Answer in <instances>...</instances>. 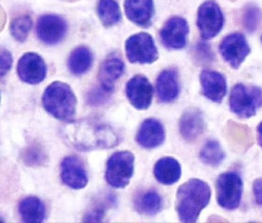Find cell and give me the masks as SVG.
<instances>
[{
  "label": "cell",
  "mask_w": 262,
  "mask_h": 223,
  "mask_svg": "<svg viewBox=\"0 0 262 223\" xmlns=\"http://www.w3.org/2000/svg\"><path fill=\"white\" fill-rule=\"evenodd\" d=\"M69 141L82 151L113 148L119 143V137L111 126L102 122L84 120L71 126Z\"/></svg>",
  "instance_id": "obj_1"
},
{
  "label": "cell",
  "mask_w": 262,
  "mask_h": 223,
  "mask_svg": "<svg viewBox=\"0 0 262 223\" xmlns=\"http://www.w3.org/2000/svg\"><path fill=\"white\" fill-rule=\"evenodd\" d=\"M211 188L206 182L192 179L178 188L176 201V210L182 222L198 221L201 212L211 200Z\"/></svg>",
  "instance_id": "obj_2"
},
{
  "label": "cell",
  "mask_w": 262,
  "mask_h": 223,
  "mask_svg": "<svg viewBox=\"0 0 262 223\" xmlns=\"http://www.w3.org/2000/svg\"><path fill=\"white\" fill-rule=\"evenodd\" d=\"M42 106L49 114L62 121L74 119L77 108V98L67 83L53 82L42 95Z\"/></svg>",
  "instance_id": "obj_3"
},
{
  "label": "cell",
  "mask_w": 262,
  "mask_h": 223,
  "mask_svg": "<svg viewBox=\"0 0 262 223\" xmlns=\"http://www.w3.org/2000/svg\"><path fill=\"white\" fill-rule=\"evenodd\" d=\"M230 109L240 118L248 119L262 107V89L259 86L235 85L230 95Z\"/></svg>",
  "instance_id": "obj_4"
},
{
  "label": "cell",
  "mask_w": 262,
  "mask_h": 223,
  "mask_svg": "<svg viewBox=\"0 0 262 223\" xmlns=\"http://www.w3.org/2000/svg\"><path fill=\"white\" fill-rule=\"evenodd\" d=\"M135 157L130 151H119L109 158L106 166L105 179L114 188L128 185L134 172Z\"/></svg>",
  "instance_id": "obj_5"
},
{
  "label": "cell",
  "mask_w": 262,
  "mask_h": 223,
  "mask_svg": "<svg viewBox=\"0 0 262 223\" xmlns=\"http://www.w3.org/2000/svg\"><path fill=\"white\" fill-rule=\"evenodd\" d=\"M243 182L237 172H224L216 180L218 204L227 210H235L240 206Z\"/></svg>",
  "instance_id": "obj_6"
},
{
  "label": "cell",
  "mask_w": 262,
  "mask_h": 223,
  "mask_svg": "<svg viewBox=\"0 0 262 223\" xmlns=\"http://www.w3.org/2000/svg\"><path fill=\"white\" fill-rule=\"evenodd\" d=\"M125 49L131 63L151 64L158 58V51L154 38L147 33H137L126 41Z\"/></svg>",
  "instance_id": "obj_7"
},
{
  "label": "cell",
  "mask_w": 262,
  "mask_h": 223,
  "mask_svg": "<svg viewBox=\"0 0 262 223\" xmlns=\"http://www.w3.org/2000/svg\"><path fill=\"white\" fill-rule=\"evenodd\" d=\"M196 25L202 39H211L217 36L224 25V15L220 6L214 1L203 3L198 9Z\"/></svg>",
  "instance_id": "obj_8"
},
{
  "label": "cell",
  "mask_w": 262,
  "mask_h": 223,
  "mask_svg": "<svg viewBox=\"0 0 262 223\" xmlns=\"http://www.w3.org/2000/svg\"><path fill=\"white\" fill-rule=\"evenodd\" d=\"M36 30L41 42L54 46L62 42L67 34V22L60 16L45 14L38 18Z\"/></svg>",
  "instance_id": "obj_9"
},
{
  "label": "cell",
  "mask_w": 262,
  "mask_h": 223,
  "mask_svg": "<svg viewBox=\"0 0 262 223\" xmlns=\"http://www.w3.org/2000/svg\"><path fill=\"white\" fill-rule=\"evenodd\" d=\"M222 57L234 69L240 67L251 53L247 39L242 33H231L222 40L220 45Z\"/></svg>",
  "instance_id": "obj_10"
},
{
  "label": "cell",
  "mask_w": 262,
  "mask_h": 223,
  "mask_svg": "<svg viewBox=\"0 0 262 223\" xmlns=\"http://www.w3.org/2000/svg\"><path fill=\"white\" fill-rule=\"evenodd\" d=\"M189 26L187 20L172 17L167 20L160 32L162 44L171 50L184 48L187 43Z\"/></svg>",
  "instance_id": "obj_11"
},
{
  "label": "cell",
  "mask_w": 262,
  "mask_h": 223,
  "mask_svg": "<svg viewBox=\"0 0 262 223\" xmlns=\"http://www.w3.org/2000/svg\"><path fill=\"white\" fill-rule=\"evenodd\" d=\"M17 71L21 81L28 84L37 85L46 78L47 66L41 56L28 53L18 61Z\"/></svg>",
  "instance_id": "obj_12"
},
{
  "label": "cell",
  "mask_w": 262,
  "mask_h": 223,
  "mask_svg": "<svg viewBox=\"0 0 262 223\" xmlns=\"http://www.w3.org/2000/svg\"><path fill=\"white\" fill-rule=\"evenodd\" d=\"M126 94L134 108L143 111L147 110L151 106L154 88L145 76L137 75L127 82Z\"/></svg>",
  "instance_id": "obj_13"
},
{
  "label": "cell",
  "mask_w": 262,
  "mask_h": 223,
  "mask_svg": "<svg viewBox=\"0 0 262 223\" xmlns=\"http://www.w3.org/2000/svg\"><path fill=\"white\" fill-rule=\"evenodd\" d=\"M61 178L65 185L76 190L84 188L89 182L84 164L79 158L74 155H69L62 159Z\"/></svg>",
  "instance_id": "obj_14"
},
{
  "label": "cell",
  "mask_w": 262,
  "mask_h": 223,
  "mask_svg": "<svg viewBox=\"0 0 262 223\" xmlns=\"http://www.w3.org/2000/svg\"><path fill=\"white\" fill-rule=\"evenodd\" d=\"M125 64L118 53H111L103 61L99 69L98 81L100 86L108 92L113 93L115 83L123 75Z\"/></svg>",
  "instance_id": "obj_15"
},
{
  "label": "cell",
  "mask_w": 262,
  "mask_h": 223,
  "mask_svg": "<svg viewBox=\"0 0 262 223\" xmlns=\"http://www.w3.org/2000/svg\"><path fill=\"white\" fill-rule=\"evenodd\" d=\"M200 82L202 94L215 103H221L227 94V80L222 73L211 70L201 72Z\"/></svg>",
  "instance_id": "obj_16"
},
{
  "label": "cell",
  "mask_w": 262,
  "mask_h": 223,
  "mask_svg": "<svg viewBox=\"0 0 262 223\" xmlns=\"http://www.w3.org/2000/svg\"><path fill=\"white\" fill-rule=\"evenodd\" d=\"M206 129L204 116L200 110L188 109L183 113L179 121V131L187 142H195L202 136Z\"/></svg>",
  "instance_id": "obj_17"
},
{
  "label": "cell",
  "mask_w": 262,
  "mask_h": 223,
  "mask_svg": "<svg viewBox=\"0 0 262 223\" xmlns=\"http://www.w3.org/2000/svg\"><path fill=\"white\" fill-rule=\"evenodd\" d=\"M165 137V129L162 123L158 119L151 118L142 122L136 140L142 148L151 150L162 145Z\"/></svg>",
  "instance_id": "obj_18"
},
{
  "label": "cell",
  "mask_w": 262,
  "mask_h": 223,
  "mask_svg": "<svg viewBox=\"0 0 262 223\" xmlns=\"http://www.w3.org/2000/svg\"><path fill=\"white\" fill-rule=\"evenodd\" d=\"M124 10L132 22L145 29L151 26L155 12L154 0H125Z\"/></svg>",
  "instance_id": "obj_19"
},
{
  "label": "cell",
  "mask_w": 262,
  "mask_h": 223,
  "mask_svg": "<svg viewBox=\"0 0 262 223\" xmlns=\"http://www.w3.org/2000/svg\"><path fill=\"white\" fill-rule=\"evenodd\" d=\"M157 93L158 100L162 103H171L178 97L180 93V83L176 69H166L158 76Z\"/></svg>",
  "instance_id": "obj_20"
},
{
  "label": "cell",
  "mask_w": 262,
  "mask_h": 223,
  "mask_svg": "<svg viewBox=\"0 0 262 223\" xmlns=\"http://www.w3.org/2000/svg\"><path fill=\"white\" fill-rule=\"evenodd\" d=\"M154 176L160 184L172 185L182 176L181 164L174 158H162L154 166Z\"/></svg>",
  "instance_id": "obj_21"
},
{
  "label": "cell",
  "mask_w": 262,
  "mask_h": 223,
  "mask_svg": "<svg viewBox=\"0 0 262 223\" xmlns=\"http://www.w3.org/2000/svg\"><path fill=\"white\" fill-rule=\"evenodd\" d=\"M18 213L24 222L40 223L46 215L45 206L40 199L36 197H27L18 204Z\"/></svg>",
  "instance_id": "obj_22"
},
{
  "label": "cell",
  "mask_w": 262,
  "mask_h": 223,
  "mask_svg": "<svg viewBox=\"0 0 262 223\" xmlns=\"http://www.w3.org/2000/svg\"><path fill=\"white\" fill-rule=\"evenodd\" d=\"M94 62V55L87 46H78L72 52L68 60L69 71L74 76H82L89 71Z\"/></svg>",
  "instance_id": "obj_23"
},
{
  "label": "cell",
  "mask_w": 262,
  "mask_h": 223,
  "mask_svg": "<svg viewBox=\"0 0 262 223\" xmlns=\"http://www.w3.org/2000/svg\"><path fill=\"white\" fill-rule=\"evenodd\" d=\"M136 210L142 214L154 216L162 210L163 201L155 190H147L137 195L134 200Z\"/></svg>",
  "instance_id": "obj_24"
},
{
  "label": "cell",
  "mask_w": 262,
  "mask_h": 223,
  "mask_svg": "<svg viewBox=\"0 0 262 223\" xmlns=\"http://www.w3.org/2000/svg\"><path fill=\"white\" fill-rule=\"evenodd\" d=\"M97 11L101 22L106 28L115 26L122 19L120 7L115 0H99Z\"/></svg>",
  "instance_id": "obj_25"
},
{
  "label": "cell",
  "mask_w": 262,
  "mask_h": 223,
  "mask_svg": "<svg viewBox=\"0 0 262 223\" xmlns=\"http://www.w3.org/2000/svg\"><path fill=\"white\" fill-rule=\"evenodd\" d=\"M202 163L211 167H217L224 161L225 152L219 142L214 139L208 140L200 152Z\"/></svg>",
  "instance_id": "obj_26"
},
{
  "label": "cell",
  "mask_w": 262,
  "mask_h": 223,
  "mask_svg": "<svg viewBox=\"0 0 262 223\" xmlns=\"http://www.w3.org/2000/svg\"><path fill=\"white\" fill-rule=\"evenodd\" d=\"M32 27H33V21L30 16H18L12 20L10 23V33L12 37L18 42H25L29 37Z\"/></svg>",
  "instance_id": "obj_27"
},
{
  "label": "cell",
  "mask_w": 262,
  "mask_h": 223,
  "mask_svg": "<svg viewBox=\"0 0 262 223\" xmlns=\"http://www.w3.org/2000/svg\"><path fill=\"white\" fill-rule=\"evenodd\" d=\"M23 161L29 167H39L47 162V155L38 144H32L25 148L22 155Z\"/></svg>",
  "instance_id": "obj_28"
},
{
  "label": "cell",
  "mask_w": 262,
  "mask_h": 223,
  "mask_svg": "<svg viewBox=\"0 0 262 223\" xmlns=\"http://www.w3.org/2000/svg\"><path fill=\"white\" fill-rule=\"evenodd\" d=\"M260 9L254 5H248L244 8L242 13V23L245 29L250 33H253L258 29L261 20Z\"/></svg>",
  "instance_id": "obj_29"
},
{
  "label": "cell",
  "mask_w": 262,
  "mask_h": 223,
  "mask_svg": "<svg viewBox=\"0 0 262 223\" xmlns=\"http://www.w3.org/2000/svg\"><path fill=\"white\" fill-rule=\"evenodd\" d=\"M111 94L101 86L94 87L88 92L87 103L91 106H102L107 102Z\"/></svg>",
  "instance_id": "obj_30"
},
{
  "label": "cell",
  "mask_w": 262,
  "mask_h": 223,
  "mask_svg": "<svg viewBox=\"0 0 262 223\" xmlns=\"http://www.w3.org/2000/svg\"><path fill=\"white\" fill-rule=\"evenodd\" d=\"M107 203H98L85 214L83 221L87 222H100L104 217L107 209Z\"/></svg>",
  "instance_id": "obj_31"
},
{
  "label": "cell",
  "mask_w": 262,
  "mask_h": 223,
  "mask_svg": "<svg viewBox=\"0 0 262 223\" xmlns=\"http://www.w3.org/2000/svg\"><path fill=\"white\" fill-rule=\"evenodd\" d=\"M13 64V58L11 53L6 49L1 50V77H5L9 70L11 69Z\"/></svg>",
  "instance_id": "obj_32"
},
{
  "label": "cell",
  "mask_w": 262,
  "mask_h": 223,
  "mask_svg": "<svg viewBox=\"0 0 262 223\" xmlns=\"http://www.w3.org/2000/svg\"><path fill=\"white\" fill-rule=\"evenodd\" d=\"M196 52L201 58V62H210L213 58V53L211 52L210 46L205 42H200L198 45Z\"/></svg>",
  "instance_id": "obj_33"
},
{
  "label": "cell",
  "mask_w": 262,
  "mask_h": 223,
  "mask_svg": "<svg viewBox=\"0 0 262 223\" xmlns=\"http://www.w3.org/2000/svg\"><path fill=\"white\" fill-rule=\"evenodd\" d=\"M253 193L256 204L262 206V179H256L254 182Z\"/></svg>",
  "instance_id": "obj_34"
},
{
  "label": "cell",
  "mask_w": 262,
  "mask_h": 223,
  "mask_svg": "<svg viewBox=\"0 0 262 223\" xmlns=\"http://www.w3.org/2000/svg\"><path fill=\"white\" fill-rule=\"evenodd\" d=\"M258 132V141H259V144L262 148V122L259 125L257 128Z\"/></svg>",
  "instance_id": "obj_35"
},
{
  "label": "cell",
  "mask_w": 262,
  "mask_h": 223,
  "mask_svg": "<svg viewBox=\"0 0 262 223\" xmlns=\"http://www.w3.org/2000/svg\"><path fill=\"white\" fill-rule=\"evenodd\" d=\"M261 41H262V37H261Z\"/></svg>",
  "instance_id": "obj_36"
}]
</instances>
